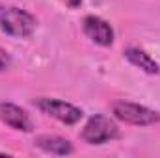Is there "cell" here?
<instances>
[{
  "label": "cell",
  "mask_w": 160,
  "mask_h": 158,
  "mask_svg": "<svg viewBox=\"0 0 160 158\" xmlns=\"http://www.w3.org/2000/svg\"><path fill=\"white\" fill-rule=\"evenodd\" d=\"M112 114L116 119L132 126H151L160 123V112L130 101H116L112 104Z\"/></svg>",
  "instance_id": "cell-2"
},
{
  "label": "cell",
  "mask_w": 160,
  "mask_h": 158,
  "mask_svg": "<svg viewBox=\"0 0 160 158\" xmlns=\"http://www.w3.org/2000/svg\"><path fill=\"white\" fill-rule=\"evenodd\" d=\"M82 30L86 34V37L99 45V47H112L114 45V28L110 26V22H106L104 19L97 17V15H86L82 21Z\"/></svg>",
  "instance_id": "cell-5"
},
{
  "label": "cell",
  "mask_w": 160,
  "mask_h": 158,
  "mask_svg": "<svg viewBox=\"0 0 160 158\" xmlns=\"http://www.w3.org/2000/svg\"><path fill=\"white\" fill-rule=\"evenodd\" d=\"M0 121L19 132H32L34 123L28 116V112L13 102H0Z\"/></svg>",
  "instance_id": "cell-6"
},
{
  "label": "cell",
  "mask_w": 160,
  "mask_h": 158,
  "mask_svg": "<svg viewBox=\"0 0 160 158\" xmlns=\"http://www.w3.org/2000/svg\"><path fill=\"white\" fill-rule=\"evenodd\" d=\"M80 136L89 145H102V143H108V141L116 140L119 136V128L110 117H106L102 114H97V116L88 119Z\"/></svg>",
  "instance_id": "cell-3"
},
{
  "label": "cell",
  "mask_w": 160,
  "mask_h": 158,
  "mask_svg": "<svg viewBox=\"0 0 160 158\" xmlns=\"http://www.w3.org/2000/svg\"><path fill=\"white\" fill-rule=\"evenodd\" d=\"M36 145L41 151L48 153V155H56V156H67L75 153V147L69 140L60 138V136H50V134H41L36 138Z\"/></svg>",
  "instance_id": "cell-7"
},
{
  "label": "cell",
  "mask_w": 160,
  "mask_h": 158,
  "mask_svg": "<svg viewBox=\"0 0 160 158\" xmlns=\"http://www.w3.org/2000/svg\"><path fill=\"white\" fill-rule=\"evenodd\" d=\"M9 65H11V56H9V52L0 45V71H6Z\"/></svg>",
  "instance_id": "cell-9"
},
{
  "label": "cell",
  "mask_w": 160,
  "mask_h": 158,
  "mask_svg": "<svg viewBox=\"0 0 160 158\" xmlns=\"http://www.w3.org/2000/svg\"><path fill=\"white\" fill-rule=\"evenodd\" d=\"M69 7H78L80 4H82V0H63Z\"/></svg>",
  "instance_id": "cell-10"
},
{
  "label": "cell",
  "mask_w": 160,
  "mask_h": 158,
  "mask_svg": "<svg viewBox=\"0 0 160 158\" xmlns=\"http://www.w3.org/2000/svg\"><path fill=\"white\" fill-rule=\"evenodd\" d=\"M36 30V19L22 7L0 6V32L9 37L28 39Z\"/></svg>",
  "instance_id": "cell-1"
},
{
  "label": "cell",
  "mask_w": 160,
  "mask_h": 158,
  "mask_svg": "<svg viewBox=\"0 0 160 158\" xmlns=\"http://www.w3.org/2000/svg\"><path fill=\"white\" fill-rule=\"evenodd\" d=\"M34 104H36V108L39 112H43L45 116L56 119V121H60L63 125H77L80 119H82V116H84V112L80 108H77L75 104L65 102V101H60V99L39 97V99L34 101Z\"/></svg>",
  "instance_id": "cell-4"
},
{
  "label": "cell",
  "mask_w": 160,
  "mask_h": 158,
  "mask_svg": "<svg viewBox=\"0 0 160 158\" xmlns=\"http://www.w3.org/2000/svg\"><path fill=\"white\" fill-rule=\"evenodd\" d=\"M125 58H127L134 67H138L140 71H143V73H147V75H158L160 73L158 63H157L145 50H142V48H138V47H128V48L125 50Z\"/></svg>",
  "instance_id": "cell-8"
}]
</instances>
